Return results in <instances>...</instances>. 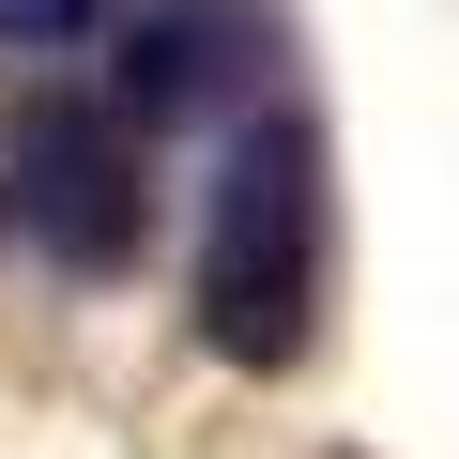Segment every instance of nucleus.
<instances>
[{
  "label": "nucleus",
  "instance_id": "nucleus-4",
  "mask_svg": "<svg viewBox=\"0 0 459 459\" xmlns=\"http://www.w3.org/2000/svg\"><path fill=\"white\" fill-rule=\"evenodd\" d=\"M77 31H92V0H0V47H16V62L31 47H77Z\"/></svg>",
  "mask_w": 459,
  "mask_h": 459
},
{
  "label": "nucleus",
  "instance_id": "nucleus-3",
  "mask_svg": "<svg viewBox=\"0 0 459 459\" xmlns=\"http://www.w3.org/2000/svg\"><path fill=\"white\" fill-rule=\"evenodd\" d=\"M261 47H276L261 0H138V31H123V123H184L214 92H246Z\"/></svg>",
  "mask_w": 459,
  "mask_h": 459
},
{
  "label": "nucleus",
  "instance_id": "nucleus-2",
  "mask_svg": "<svg viewBox=\"0 0 459 459\" xmlns=\"http://www.w3.org/2000/svg\"><path fill=\"white\" fill-rule=\"evenodd\" d=\"M0 214H16L62 276H123L138 230H153L138 123L92 108V92H31V108H16V153H0Z\"/></svg>",
  "mask_w": 459,
  "mask_h": 459
},
{
  "label": "nucleus",
  "instance_id": "nucleus-1",
  "mask_svg": "<svg viewBox=\"0 0 459 459\" xmlns=\"http://www.w3.org/2000/svg\"><path fill=\"white\" fill-rule=\"evenodd\" d=\"M322 276H337V199H322V123L307 108H246L214 153V214H199V337L230 368H307L322 337Z\"/></svg>",
  "mask_w": 459,
  "mask_h": 459
}]
</instances>
